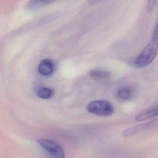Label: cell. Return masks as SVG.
Segmentation results:
<instances>
[{"label":"cell","mask_w":158,"mask_h":158,"mask_svg":"<svg viewBox=\"0 0 158 158\" xmlns=\"http://www.w3.org/2000/svg\"><path fill=\"white\" fill-rule=\"evenodd\" d=\"M152 39L158 40V18L153 30Z\"/></svg>","instance_id":"11"},{"label":"cell","mask_w":158,"mask_h":158,"mask_svg":"<svg viewBox=\"0 0 158 158\" xmlns=\"http://www.w3.org/2000/svg\"><path fill=\"white\" fill-rule=\"evenodd\" d=\"M54 66V63L52 60L45 59L42 60L39 64L38 70L42 75L48 76L53 73Z\"/></svg>","instance_id":"5"},{"label":"cell","mask_w":158,"mask_h":158,"mask_svg":"<svg viewBox=\"0 0 158 158\" xmlns=\"http://www.w3.org/2000/svg\"><path fill=\"white\" fill-rule=\"evenodd\" d=\"M158 120L156 119L152 120L148 123L141 124L139 125L130 127L126 129L123 132V135L124 137H129L135 134L143 132L147 129L151 128L157 123Z\"/></svg>","instance_id":"4"},{"label":"cell","mask_w":158,"mask_h":158,"mask_svg":"<svg viewBox=\"0 0 158 158\" xmlns=\"http://www.w3.org/2000/svg\"><path fill=\"white\" fill-rule=\"evenodd\" d=\"M89 75L90 77L97 79H108L111 76V74L110 72L98 69L91 70L89 72Z\"/></svg>","instance_id":"8"},{"label":"cell","mask_w":158,"mask_h":158,"mask_svg":"<svg viewBox=\"0 0 158 158\" xmlns=\"http://www.w3.org/2000/svg\"><path fill=\"white\" fill-rule=\"evenodd\" d=\"M39 144L52 158H65L63 149L60 145L50 139H40Z\"/></svg>","instance_id":"3"},{"label":"cell","mask_w":158,"mask_h":158,"mask_svg":"<svg viewBox=\"0 0 158 158\" xmlns=\"http://www.w3.org/2000/svg\"><path fill=\"white\" fill-rule=\"evenodd\" d=\"M53 2L52 1H29L27 4V6L30 9H35L38 8L39 7H42L48 5L50 3Z\"/></svg>","instance_id":"10"},{"label":"cell","mask_w":158,"mask_h":158,"mask_svg":"<svg viewBox=\"0 0 158 158\" xmlns=\"http://www.w3.org/2000/svg\"><path fill=\"white\" fill-rule=\"evenodd\" d=\"M88 111L101 116H110L114 112V108L109 102L96 100L91 102L87 106Z\"/></svg>","instance_id":"2"},{"label":"cell","mask_w":158,"mask_h":158,"mask_svg":"<svg viewBox=\"0 0 158 158\" xmlns=\"http://www.w3.org/2000/svg\"><path fill=\"white\" fill-rule=\"evenodd\" d=\"M54 92L53 89L47 87H40L36 90V94L39 98L43 99H48L53 97Z\"/></svg>","instance_id":"7"},{"label":"cell","mask_w":158,"mask_h":158,"mask_svg":"<svg viewBox=\"0 0 158 158\" xmlns=\"http://www.w3.org/2000/svg\"><path fill=\"white\" fill-rule=\"evenodd\" d=\"M156 1H149L148 2V6H147V11L148 12H150L153 10L155 5Z\"/></svg>","instance_id":"12"},{"label":"cell","mask_w":158,"mask_h":158,"mask_svg":"<svg viewBox=\"0 0 158 158\" xmlns=\"http://www.w3.org/2000/svg\"><path fill=\"white\" fill-rule=\"evenodd\" d=\"M133 95V90L127 87L122 88L117 92V97L122 100H128L132 98Z\"/></svg>","instance_id":"9"},{"label":"cell","mask_w":158,"mask_h":158,"mask_svg":"<svg viewBox=\"0 0 158 158\" xmlns=\"http://www.w3.org/2000/svg\"><path fill=\"white\" fill-rule=\"evenodd\" d=\"M158 53V40L152 39L134 61V65L138 68H142L150 64Z\"/></svg>","instance_id":"1"},{"label":"cell","mask_w":158,"mask_h":158,"mask_svg":"<svg viewBox=\"0 0 158 158\" xmlns=\"http://www.w3.org/2000/svg\"><path fill=\"white\" fill-rule=\"evenodd\" d=\"M158 115V104L139 114L136 116V121L138 122L145 121Z\"/></svg>","instance_id":"6"}]
</instances>
